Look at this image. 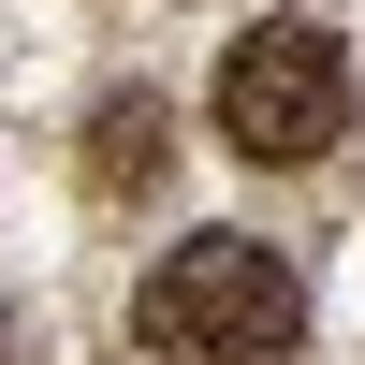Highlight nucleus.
I'll list each match as a JSON object with an SVG mask.
<instances>
[{
	"instance_id": "1",
	"label": "nucleus",
	"mask_w": 365,
	"mask_h": 365,
	"mask_svg": "<svg viewBox=\"0 0 365 365\" xmlns=\"http://www.w3.org/2000/svg\"><path fill=\"white\" fill-rule=\"evenodd\" d=\"M132 336H146V365H292L307 351V278L263 234H190V249L146 263Z\"/></svg>"
},
{
	"instance_id": "2",
	"label": "nucleus",
	"mask_w": 365,
	"mask_h": 365,
	"mask_svg": "<svg viewBox=\"0 0 365 365\" xmlns=\"http://www.w3.org/2000/svg\"><path fill=\"white\" fill-rule=\"evenodd\" d=\"M205 117H220V146L249 175H292L322 161V146L351 132V44L322 15H249L220 44V73H205Z\"/></svg>"
},
{
	"instance_id": "4",
	"label": "nucleus",
	"mask_w": 365,
	"mask_h": 365,
	"mask_svg": "<svg viewBox=\"0 0 365 365\" xmlns=\"http://www.w3.org/2000/svg\"><path fill=\"white\" fill-rule=\"evenodd\" d=\"M0 365H15V351H0Z\"/></svg>"
},
{
	"instance_id": "3",
	"label": "nucleus",
	"mask_w": 365,
	"mask_h": 365,
	"mask_svg": "<svg viewBox=\"0 0 365 365\" xmlns=\"http://www.w3.org/2000/svg\"><path fill=\"white\" fill-rule=\"evenodd\" d=\"M88 190H103V205H146V190H161V175H175V117H161V88H103V103H88Z\"/></svg>"
}]
</instances>
